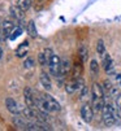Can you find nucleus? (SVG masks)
I'll use <instances>...</instances> for the list:
<instances>
[{
	"label": "nucleus",
	"instance_id": "obj_1",
	"mask_svg": "<svg viewBox=\"0 0 121 131\" xmlns=\"http://www.w3.org/2000/svg\"><path fill=\"white\" fill-rule=\"evenodd\" d=\"M102 116H103V122L106 126H112L116 123L118 119V113H117V108L112 106L111 104H104L103 110H102Z\"/></svg>",
	"mask_w": 121,
	"mask_h": 131
},
{
	"label": "nucleus",
	"instance_id": "obj_2",
	"mask_svg": "<svg viewBox=\"0 0 121 131\" xmlns=\"http://www.w3.org/2000/svg\"><path fill=\"white\" fill-rule=\"evenodd\" d=\"M60 65H61V59H60L57 54H52V57L48 61V70H50V74L52 77H55V78L59 77Z\"/></svg>",
	"mask_w": 121,
	"mask_h": 131
},
{
	"label": "nucleus",
	"instance_id": "obj_3",
	"mask_svg": "<svg viewBox=\"0 0 121 131\" xmlns=\"http://www.w3.org/2000/svg\"><path fill=\"white\" fill-rule=\"evenodd\" d=\"M81 117L86 123H90L94 119V109L90 104H83L81 108Z\"/></svg>",
	"mask_w": 121,
	"mask_h": 131
},
{
	"label": "nucleus",
	"instance_id": "obj_4",
	"mask_svg": "<svg viewBox=\"0 0 121 131\" xmlns=\"http://www.w3.org/2000/svg\"><path fill=\"white\" fill-rule=\"evenodd\" d=\"M42 97H43V100L46 101V104L48 105L50 112H59L60 109H61V105L59 104V101H57L56 99H53L51 95H48V93H43Z\"/></svg>",
	"mask_w": 121,
	"mask_h": 131
},
{
	"label": "nucleus",
	"instance_id": "obj_5",
	"mask_svg": "<svg viewBox=\"0 0 121 131\" xmlns=\"http://www.w3.org/2000/svg\"><path fill=\"white\" fill-rule=\"evenodd\" d=\"M13 30H14V24L12 21H4L2 24V27H0V34L3 35V39L9 38Z\"/></svg>",
	"mask_w": 121,
	"mask_h": 131
},
{
	"label": "nucleus",
	"instance_id": "obj_6",
	"mask_svg": "<svg viewBox=\"0 0 121 131\" xmlns=\"http://www.w3.org/2000/svg\"><path fill=\"white\" fill-rule=\"evenodd\" d=\"M102 66L107 74H111L113 71V60L111 57V54H108L107 52L102 56Z\"/></svg>",
	"mask_w": 121,
	"mask_h": 131
},
{
	"label": "nucleus",
	"instance_id": "obj_7",
	"mask_svg": "<svg viewBox=\"0 0 121 131\" xmlns=\"http://www.w3.org/2000/svg\"><path fill=\"white\" fill-rule=\"evenodd\" d=\"M24 99H25V104L30 108H35V96L33 93V90L30 87H25L24 90Z\"/></svg>",
	"mask_w": 121,
	"mask_h": 131
},
{
	"label": "nucleus",
	"instance_id": "obj_8",
	"mask_svg": "<svg viewBox=\"0 0 121 131\" xmlns=\"http://www.w3.org/2000/svg\"><path fill=\"white\" fill-rule=\"evenodd\" d=\"M5 106H7L8 112H9V113H12L13 116L14 114H20V106H18V104H17V101L14 99L7 97L5 99Z\"/></svg>",
	"mask_w": 121,
	"mask_h": 131
},
{
	"label": "nucleus",
	"instance_id": "obj_9",
	"mask_svg": "<svg viewBox=\"0 0 121 131\" xmlns=\"http://www.w3.org/2000/svg\"><path fill=\"white\" fill-rule=\"evenodd\" d=\"M72 70V65H70V61H69V59H63L61 60V65H60V74H59V77H61V78H65L68 74H69V71ZM57 77V78H59Z\"/></svg>",
	"mask_w": 121,
	"mask_h": 131
},
{
	"label": "nucleus",
	"instance_id": "obj_10",
	"mask_svg": "<svg viewBox=\"0 0 121 131\" xmlns=\"http://www.w3.org/2000/svg\"><path fill=\"white\" fill-rule=\"evenodd\" d=\"M104 97V90L103 86L99 83H94L91 87V99H103Z\"/></svg>",
	"mask_w": 121,
	"mask_h": 131
},
{
	"label": "nucleus",
	"instance_id": "obj_11",
	"mask_svg": "<svg viewBox=\"0 0 121 131\" xmlns=\"http://www.w3.org/2000/svg\"><path fill=\"white\" fill-rule=\"evenodd\" d=\"M11 16L17 21H24L25 18V10L21 9L18 5H12L11 7Z\"/></svg>",
	"mask_w": 121,
	"mask_h": 131
},
{
	"label": "nucleus",
	"instance_id": "obj_12",
	"mask_svg": "<svg viewBox=\"0 0 121 131\" xmlns=\"http://www.w3.org/2000/svg\"><path fill=\"white\" fill-rule=\"evenodd\" d=\"M39 81H40V84L43 86V88H44V90L50 91V90L52 88V82H51V78H50V75H48L47 73H44V71L40 73V75H39Z\"/></svg>",
	"mask_w": 121,
	"mask_h": 131
},
{
	"label": "nucleus",
	"instance_id": "obj_13",
	"mask_svg": "<svg viewBox=\"0 0 121 131\" xmlns=\"http://www.w3.org/2000/svg\"><path fill=\"white\" fill-rule=\"evenodd\" d=\"M27 52H29V42L25 40V42H22L21 44L17 47L16 56H17V57H20V59H22V57H25V56L27 54Z\"/></svg>",
	"mask_w": 121,
	"mask_h": 131
},
{
	"label": "nucleus",
	"instance_id": "obj_14",
	"mask_svg": "<svg viewBox=\"0 0 121 131\" xmlns=\"http://www.w3.org/2000/svg\"><path fill=\"white\" fill-rule=\"evenodd\" d=\"M78 59L82 61L83 64L87 61V59H89V49H87V47L85 46V44H82V46H79L78 47Z\"/></svg>",
	"mask_w": 121,
	"mask_h": 131
},
{
	"label": "nucleus",
	"instance_id": "obj_15",
	"mask_svg": "<svg viewBox=\"0 0 121 131\" xmlns=\"http://www.w3.org/2000/svg\"><path fill=\"white\" fill-rule=\"evenodd\" d=\"M104 104H106L104 97L103 99H91V106H92L94 112H102Z\"/></svg>",
	"mask_w": 121,
	"mask_h": 131
},
{
	"label": "nucleus",
	"instance_id": "obj_16",
	"mask_svg": "<svg viewBox=\"0 0 121 131\" xmlns=\"http://www.w3.org/2000/svg\"><path fill=\"white\" fill-rule=\"evenodd\" d=\"M82 61H77L74 65H73V78L74 79H77V78H79L81 77V74H82Z\"/></svg>",
	"mask_w": 121,
	"mask_h": 131
},
{
	"label": "nucleus",
	"instance_id": "obj_17",
	"mask_svg": "<svg viewBox=\"0 0 121 131\" xmlns=\"http://www.w3.org/2000/svg\"><path fill=\"white\" fill-rule=\"evenodd\" d=\"M26 30H27V34L31 36V38H36L38 36V30H36V26H35L34 21H29V24L26 25Z\"/></svg>",
	"mask_w": 121,
	"mask_h": 131
},
{
	"label": "nucleus",
	"instance_id": "obj_18",
	"mask_svg": "<svg viewBox=\"0 0 121 131\" xmlns=\"http://www.w3.org/2000/svg\"><path fill=\"white\" fill-rule=\"evenodd\" d=\"M78 90V86H77V79H72V81H69L67 84H65V91L68 92V93H70V95H72V93H74L76 91Z\"/></svg>",
	"mask_w": 121,
	"mask_h": 131
},
{
	"label": "nucleus",
	"instance_id": "obj_19",
	"mask_svg": "<svg viewBox=\"0 0 121 131\" xmlns=\"http://www.w3.org/2000/svg\"><path fill=\"white\" fill-rule=\"evenodd\" d=\"M90 73L92 74L94 77L98 75V73H99V62L96 60H91L90 61Z\"/></svg>",
	"mask_w": 121,
	"mask_h": 131
},
{
	"label": "nucleus",
	"instance_id": "obj_20",
	"mask_svg": "<svg viewBox=\"0 0 121 131\" xmlns=\"http://www.w3.org/2000/svg\"><path fill=\"white\" fill-rule=\"evenodd\" d=\"M17 5L26 12L31 7V0H17Z\"/></svg>",
	"mask_w": 121,
	"mask_h": 131
},
{
	"label": "nucleus",
	"instance_id": "obj_21",
	"mask_svg": "<svg viewBox=\"0 0 121 131\" xmlns=\"http://www.w3.org/2000/svg\"><path fill=\"white\" fill-rule=\"evenodd\" d=\"M21 34H22V27H21V26L14 27V30L12 31V34H11V36H9V39H11V40H16Z\"/></svg>",
	"mask_w": 121,
	"mask_h": 131
},
{
	"label": "nucleus",
	"instance_id": "obj_22",
	"mask_svg": "<svg viewBox=\"0 0 121 131\" xmlns=\"http://www.w3.org/2000/svg\"><path fill=\"white\" fill-rule=\"evenodd\" d=\"M96 52H98L99 56H103L106 53V47H104L103 40H98V43H96Z\"/></svg>",
	"mask_w": 121,
	"mask_h": 131
},
{
	"label": "nucleus",
	"instance_id": "obj_23",
	"mask_svg": "<svg viewBox=\"0 0 121 131\" xmlns=\"http://www.w3.org/2000/svg\"><path fill=\"white\" fill-rule=\"evenodd\" d=\"M38 61H39V65H40V66L48 65V60H47V57H46L44 52H40V53L38 54Z\"/></svg>",
	"mask_w": 121,
	"mask_h": 131
},
{
	"label": "nucleus",
	"instance_id": "obj_24",
	"mask_svg": "<svg viewBox=\"0 0 121 131\" xmlns=\"http://www.w3.org/2000/svg\"><path fill=\"white\" fill-rule=\"evenodd\" d=\"M116 108H117V113H118V118L121 119V93H118L116 97Z\"/></svg>",
	"mask_w": 121,
	"mask_h": 131
},
{
	"label": "nucleus",
	"instance_id": "obj_25",
	"mask_svg": "<svg viewBox=\"0 0 121 131\" xmlns=\"http://www.w3.org/2000/svg\"><path fill=\"white\" fill-rule=\"evenodd\" d=\"M24 66H25L26 69L33 68V66H34V60H33V59H30V57H29V59H26V60H25V62H24Z\"/></svg>",
	"mask_w": 121,
	"mask_h": 131
},
{
	"label": "nucleus",
	"instance_id": "obj_26",
	"mask_svg": "<svg viewBox=\"0 0 121 131\" xmlns=\"http://www.w3.org/2000/svg\"><path fill=\"white\" fill-rule=\"evenodd\" d=\"M117 82H118V84H121V74L117 75Z\"/></svg>",
	"mask_w": 121,
	"mask_h": 131
},
{
	"label": "nucleus",
	"instance_id": "obj_27",
	"mask_svg": "<svg viewBox=\"0 0 121 131\" xmlns=\"http://www.w3.org/2000/svg\"><path fill=\"white\" fill-rule=\"evenodd\" d=\"M2 56H3V49H2V47H0V59H2Z\"/></svg>",
	"mask_w": 121,
	"mask_h": 131
},
{
	"label": "nucleus",
	"instance_id": "obj_28",
	"mask_svg": "<svg viewBox=\"0 0 121 131\" xmlns=\"http://www.w3.org/2000/svg\"><path fill=\"white\" fill-rule=\"evenodd\" d=\"M0 27H2V24H0Z\"/></svg>",
	"mask_w": 121,
	"mask_h": 131
},
{
	"label": "nucleus",
	"instance_id": "obj_29",
	"mask_svg": "<svg viewBox=\"0 0 121 131\" xmlns=\"http://www.w3.org/2000/svg\"><path fill=\"white\" fill-rule=\"evenodd\" d=\"M39 2H42V0H39Z\"/></svg>",
	"mask_w": 121,
	"mask_h": 131
}]
</instances>
